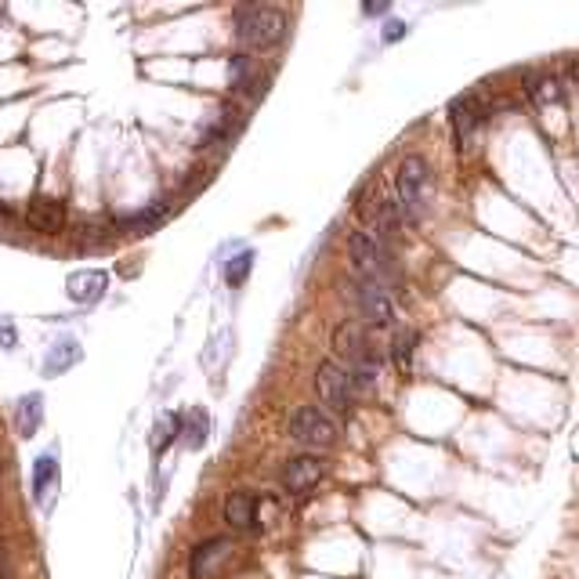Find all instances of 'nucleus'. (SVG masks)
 <instances>
[{
  "label": "nucleus",
  "instance_id": "f257e3e1",
  "mask_svg": "<svg viewBox=\"0 0 579 579\" xmlns=\"http://www.w3.org/2000/svg\"><path fill=\"white\" fill-rule=\"evenodd\" d=\"M395 192H399V203H395V207L402 210V218L406 221L424 218V210H428V200H431V167L424 156H417V152L402 156L399 174H395Z\"/></svg>",
  "mask_w": 579,
  "mask_h": 579
},
{
  "label": "nucleus",
  "instance_id": "f8f14e48",
  "mask_svg": "<svg viewBox=\"0 0 579 579\" xmlns=\"http://www.w3.org/2000/svg\"><path fill=\"white\" fill-rule=\"evenodd\" d=\"M525 95H529L532 105H561L565 102V87H561L558 73H525Z\"/></svg>",
  "mask_w": 579,
  "mask_h": 579
},
{
  "label": "nucleus",
  "instance_id": "bb28decb",
  "mask_svg": "<svg viewBox=\"0 0 579 579\" xmlns=\"http://www.w3.org/2000/svg\"><path fill=\"white\" fill-rule=\"evenodd\" d=\"M0 218H8V210H4V203H0Z\"/></svg>",
  "mask_w": 579,
  "mask_h": 579
},
{
  "label": "nucleus",
  "instance_id": "6e6552de",
  "mask_svg": "<svg viewBox=\"0 0 579 579\" xmlns=\"http://www.w3.org/2000/svg\"><path fill=\"white\" fill-rule=\"evenodd\" d=\"M326 475V464L319 460V456L312 453H301L294 456L290 464H286L283 471V485H286V493H294V496H308L315 489V485L323 482Z\"/></svg>",
  "mask_w": 579,
  "mask_h": 579
},
{
  "label": "nucleus",
  "instance_id": "9b49d317",
  "mask_svg": "<svg viewBox=\"0 0 579 579\" xmlns=\"http://www.w3.org/2000/svg\"><path fill=\"white\" fill-rule=\"evenodd\" d=\"M228 84H232V91H239V95H261L268 87V76L257 73V62L250 55H232V62H228Z\"/></svg>",
  "mask_w": 579,
  "mask_h": 579
},
{
  "label": "nucleus",
  "instance_id": "2eb2a0df",
  "mask_svg": "<svg viewBox=\"0 0 579 579\" xmlns=\"http://www.w3.org/2000/svg\"><path fill=\"white\" fill-rule=\"evenodd\" d=\"M40 417H44L40 395H26V399H19V406H15V424H19V435H22V438H33V435H37Z\"/></svg>",
  "mask_w": 579,
  "mask_h": 579
},
{
  "label": "nucleus",
  "instance_id": "ddd939ff",
  "mask_svg": "<svg viewBox=\"0 0 579 579\" xmlns=\"http://www.w3.org/2000/svg\"><path fill=\"white\" fill-rule=\"evenodd\" d=\"M69 297H73L76 304H95L98 297L105 294V290H109V276H105V272H95V268H91V272H73V276H69Z\"/></svg>",
  "mask_w": 579,
  "mask_h": 579
},
{
  "label": "nucleus",
  "instance_id": "a211bd4d",
  "mask_svg": "<svg viewBox=\"0 0 579 579\" xmlns=\"http://www.w3.org/2000/svg\"><path fill=\"white\" fill-rule=\"evenodd\" d=\"M167 214H171V207H167L163 200H156L152 207L138 210V214H124V218H120V225H124V228H156L163 218H167Z\"/></svg>",
  "mask_w": 579,
  "mask_h": 579
},
{
  "label": "nucleus",
  "instance_id": "423d86ee",
  "mask_svg": "<svg viewBox=\"0 0 579 579\" xmlns=\"http://www.w3.org/2000/svg\"><path fill=\"white\" fill-rule=\"evenodd\" d=\"M348 290H352V301H355V308H359V315L370 326H391L395 323V304H391V297H388L384 286L366 283V279H352Z\"/></svg>",
  "mask_w": 579,
  "mask_h": 579
},
{
  "label": "nucleus",
  "instance_id": "f3484780",
  "mask_svg": "<svg viewBox=\"0 0 579 579\" xmlns=\"http://www.w3.org/2000/svg\"><path fill=\"white\" fill-rule=\"evenodd\" d=\"M73 362H80V344L76 341H62L51 348V355L44 359V377H58V373H66Z\"/></svg>",
  "mask_w": 579,
  "mask_h": 579
},
{
  "label": "nucleus",
  "instance_id": "39448f33",
  "mask_svg": "<svg viewBox=\"0 0 579 579\" xmlns=\"http://www.w3.org/2000/svg\"><path fill=\"white\" fill-rule=\"evenodd\" d=\"M290 435H294V442H301V446L330 449L341 431H337V424H333L319 406H301L294 413V420H290Z\"/></svg>",
  "mask_w": 579,
  "mask_h": 579
},
{
  "label": "nucleus",
  "instance_id": "393cba45",
  "mask_svg": "<svg viewBox=\"0 0 579 579\" xmlns=\"http://www.w3.org/2000/svg\"><path fill=\"white\" fill-rule=\"evenodd\" d=\"M362 11H366V15H380V11H384V4H366Z\"/></svg>",
  "mask_w": 579,
  "mask_h": 579
},
{
  "label": "nucleus",
  "instance_id": "7ed1b4c3",
  "mask_svg": "<svg viewBox=\"0 0 579 579\" xmlns=\"http://www.w3.org/2000/svg\"><path fill=\"white\" fill-rule=\"evenodd\" d=\"M236 37L250 51L276 48L286 37V15L279 8H268V4H243L236 11Z\"/></svg>",
  "mask_w": 579,
  "mask_h": 579
},
{
  "label": "nucleus",
  "instance_id": "5701e85b",
  "mask_svg": "<svg viewBox=\"0 0 579 579\" xmlns=\"http://www.w3.org/2000/svg\"><path fill=\"white\" fill-rule=\"evenodd\" d=\"M399 37H406V22H388V26H384V40H399Z\"/></svg>",
  "mask_w": 579,
  "mask_h": 579
},
{
  "label": "nucleus",
  "instance_id": "1a4fd4ad",
  "mask_svg": "<svg viewBox=\"0 0 579 579\" xmlns=\"http://www.w3.org/2000/svg\"><path fill=\"white\" fill-rule=\"evenodd\" d=\"M228 554H232V543L221 540V536H210V540H203L200 547H192L189 579H214V572L225 565Z\"/></svg>",
  "mask_w": 579,
  "mask_h": 579
},
{
  "label": "nucleus",
  "instance_id": "f03ea898",
  "mask_svg": "<svg viewBox=\"0 0 579 579\" xmlns=\"http://www.w3.org/2000/svg\"><path fill=\"white\" fill-rule=\"evenodd\" d=\"M348 254H352L355 276L366 279V283H377L388 290V286L399 279V268L391 261V250L384 247L380 239H373L366 228H359V232L348 236Z\"/></svg>",
  "mask_w": 579,
  "mask_h": 579
},
{
  "label": "nucleus",
  "instance_id": "20e7f679",
  "mask_svg": "<svg viewBox=\"0 0 579 579\" xmlns=\"http://www.w3.org/2000/svg\"><path fill=\"white\" fill-rule=\"evenodd\" d=\"M315 391H319L323 406H330L333 413H341V417H348V413H352V406H355L352 373L344 370L337 359L319 362V370H315Z\"/></svg>",
  "mask_w": 579,
  "mask_h": 579
},
{
  "label": "nucleus",
  "instance_id": "a878e982",
  "mask_svg": "<svg viewBox=\"0 0 579 579\" xmlns=\"http://www.w3.org/2000/svg\"><path fill=\"white\" fill-rule=\"evenodd\" d=\"M569 76H572V84H579V62H572V69H569Z\"/></svg>",
  "mask_w": 579,
  "mask_h": 579
},
{
  "label": "nucleus",
  "instance_id": "412c9836",
  "mask_svg": "<svg viewBox=\"0 0 579 579\" xmlns=\"http://www.w3.org/2000/svg\"><path fill=\"white\" fill-rule=\"evenodd\" d=\"M178 413H163L160 420H156V428H152V453H163V449L171 446L174 435H178Z\"/></svg>",
  "mask_w": 579,
  "mask_h": 579
},
{
  "label": "nucleus",
  "instance_id": "4468645a",
  "mask_svg": "<svg viewBox=\"0 0 579 579\" xmlns=\"http://www.w3.org/2000/svg\"><path fill=\"white\" fill-rule=\"evenodd\" d=\"M225 518L232 529H254L257 525V496L247 489H236V493L225 500Z\"/></svg>",
  "mask_w": 579,
  "mask_h": 579
},
{
  "label": "nucleus",
  "instance_id": "9d476101",
  "mask_svg": "<svg viewBox=\"0 0 579 579\" xmlns=\"http://www.w3.org/2000/svg\"><path fill=\"white\" fill-rule=\"evenodd\" d=\"M26 221L33 232H44V236H58L62 228H66V207L51 196H37V200L29 203L26 210Z\"/></svg>",
  "mask_w": 579,
  "mask_h": 579
},
{
  "label": "nucleus",
  "instance_id": "4be33fe9",
  "mask_svg": "<svg viewBox=\"0 0 579 579\" xmlns=\"http://www.w3.org/2000/svg\"><path fill=\"white\" fill-rule=\"evenodd\" d=\"M250 268H254V250H243V254H236L232 261L225 265V279L232 286H239L243 279L250 276Z\"/></svg>",
  "mask_w": 579,
  "mask_h": 579
},
{
  "label": "nucleus",
  "instance_id": "6ab92c4d",
  "mask_svg": "<svg viewBox=\"0 0 579 579\" xmlns=\"http://www.w3.org/2000/svg\"><path fill=\"white\" fill-rule=\"evenodd\" d=\"M413 352H417V333L413 330H399L395 333V344H391V359L399 366L402 373H409L413 366Z\"/></svg>",
  "mask_w": 579,
  "mask_h": 579
},
{
  "label": "nucleus",
  "instance_id": "b1692460",
  "mask_svg": "<svg viewBox=\"0 0 579 579\" xmlns=\"http://www.w3.org/2000/svg\"><path fill=\"white\" fill-rule=\"evenodd\" d=\"M0 579H11V569H8V554L0 551Z\"/></svg>",
  "mask_w": 579,
  "mask_h": 579
},
{
  "label": "nucleus",
  "instance_id": "dca6fc26",
  "mask_svg": "<svg viewBox=\"0 0 579 579\" xmlns=\"http://www.w3.org/2000/svg\"><path fill=\"white\" fill-rule=\"evenodd\" d=\"M55 478H58V464H55V456H40L37 467H33V500L37 504H44L51 496V489H55Z\"/></svg>",
  "mask_w": 579,
  "mask_h": 579
},
{
  "label": "nucleus",
  "instance_id": "aec40b11",
  "mask_svg": "<svg viewBox=\"0 0 579 579\" xmlns=\"http://www.w3.org/2000/svg\"><path fill=\"white\" fill-rule=\"evenodd\" d=\"M207 431H210L207 413H203L200 406H192L189 413H185V442H189L192 449H200L203 442H207Z\"/></svg>",
  "mask_w": 579,
  "mask_h": 579
},
{
  "label": "nucleus",
  "instance_id": "0eeeda50",
  "mask_svg": "<svg viewBox=\"0 0 579 579\" xmlns=\"http://www.w3.org/2000/svg\"><path fill=\"white\" fill-rule=\"evenodd\" d=\"M482 120H485V109H482V102H478V95H464L449 105V124H453L456 149L460 152L475 149V138H478Z\"/></svg>",
  "mask_w": 579,
  "mask_h": 579
}]
</instances>
